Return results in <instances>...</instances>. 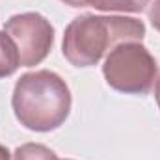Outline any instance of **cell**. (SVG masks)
I'll use <instances>...</instances> for the list:
<instances>
[{
  "mask_svg": "<svg viewBox=\"0 0 160 160\" xmlns=\"http://www.w3.org/2000/svg\"><path fill=\"white\" fill-rule=\"evenodd\" d=\"M21 65L19 50L13 39L2 30L0 32V78L11 77Z\"/></svg>",
  "mask_w": 160,
  "mask_h": 160,
  "instance_id": "5b68a950",
  "label": "cell"
},
{
  "mask_svg": "<svg viewBox=\"0 0 160 160\" xmlns=\"http://www.w3.org/2000/svg\"><path fill=\"white\" fill-rule=\"evenodd\" d=\"M4 32L17 45L22 67L39 65L52 50L54 28L41 13L26 11L9 17L4 24Z\"/></svg>",
  "mask_w": 160,
  "mask_h": 160,
  "instance_id": "277c9868",
  "label": "cell"
},
{
  "mask_svg": "<svg viewBox=\"0 0 160 160\" xmlns=\"http://www.w3.org/2000/svg\"><path fill=\"white\" fill-rule=\"evenodd\" d=\"M102 75L106 84L119 93L145 95L158 78V63L142 41H128L106 54Z\"/></svg>",
  "mask_w": 160,
  "mask_h": 160,
  "instance_id": "3957f363",
  "label": "cell"
},
{
  "mask_svg": "<svg viewBox=\"0 0 160 160\" xmlns=\"http://www.w3.org/2000/svg\"><path fill=\"white\" fill-rule=\"evenodd\" d=\"M149 0H95L93 8L99 11H119V13H143Z\"/></svg>",
  "mask_w": 160,
  "mask_h": 160,
  "instance_id": "8992f818",
  "label": "cell"
},
{
  "mask_svg": "<svg viewBox=\"0 0 160 160\" xmlns=\"http://www.w3.org/2000/svg\"><path fill=\"white\" fill-rule=\"evenodd\" d=\"M67 160H71V158H67Z\"/></svg>",
  "mask_w": 160,
  "mask_h": 160,
  "instance_id": "7c38bea8",
  "label": "cell"
},
{
  "mask_svg": "<svg viewBox=\"0 0 160 160\" xmlns=\"http://www.w3.org/2000/svg\"><path fill=\"white\" fill-rule=\"evenodd\" d=\"M155 99H157V104H158V110H160V77L155 82Z\"/></svg>",
  "mask_w": 160,
  "mask_h": 160,
  "instance_id": "8fae6325",
  "label": "cell"
},
{
  "mask_svg": "<svg viewBox=\"0 0 160 160\" xmlns=\"http://www.w3.org/2000/svg\"><path fill=\"white\" fill-rule=\"evenodd\" d=\"M149 21H151L153 28L160 32V0H155V4H151V9H149Z\"/></svg>",
  "mask_w": 160,
  "mask_h": 160,
  "instance_id": "ba28073f",
  "label": "cell"
},
{
  "mask_svg": "<svg viewBox=\"0 0 160 160\" xmlns=\"http://www.w3.org/2000/svg\"><path fill=\"white\" fill-rule=\"evenodd\" d=\"M11 160H60L58 155L41 143H22L15 149Z\"/></svg>",
  "mask_w": 160,
  "mask_h": 160,
  "instance_id": "52a82bcc",
  "label": "cell"
},
{
  "mask_svg": "<svg viewBox=\"0 0 160 160\" xmlns=\"http://www.w3.org/2000/svg\"><path fill=\"white\" fill-rule=\"evenodd\" d=\"M71 91L54 71H34L17 80L11 106L17 121L34 132L60 128L71 112Z\"/></svg>",
  "mask_w": 160,
  "mask_h": 160,
  "instance_id": "7a4b0ae2",
  "label": "cell"
},
{
  "mask_svg": "<svg viewBox=\"0 0 160 160\" xmlns=\"http://www.w3.org/2000/svg\"><path fill=\"white\" fill-rule=\"evenodd\" d=\"M143 36L145 24L140 19L84 13L67 24L62 41V52L71 65L91 67L97 65L101 58L118 45L142 41Z\"/></svg>",
  "mask_w": 160,
  "mask_h": 160,
  "instance_id": "6da1fadb",
  "label": "cell"
},
{
  "mask_svg": "<svg viewBox=\"0 0 160 160\" xmlns=\"http://www.w3.org/2000/svg\"><path fill=\"white\" fill-rule=\"evenodd\" d=\"M62 2L71 8H86V6H93L95 0H62Z\"/></svg>",
  "mask_w": 160,
  "mask_h": 160,
  "instance_id": "9c48e42d",
  "label": "cell"
},
{
  "mask_svg": "<svg viewBox=\"0 0 160 160\" xmlns=\"http://www.w3.org/2000/svg\"><path fill=\"white\" fill-rule=\"evenodd\" d=\"M11 157H13V155L9 153V149L0 143V160H11Z\"/></svg>",
  "mask_w": 160,
  "mask_h": 160,
  "instance_id": "30bf717a",
  "label": "cell"
}]
</instances>
